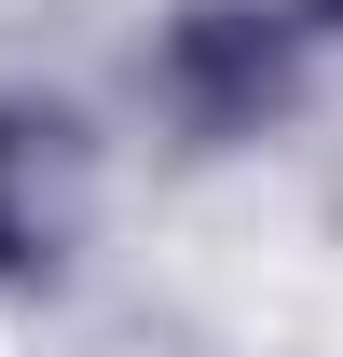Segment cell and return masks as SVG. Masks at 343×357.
Segmentation results:
<instances>
[{
    "mask_svg": "<svg viewBox=\"0 0 343 357\" xmlns=\"http://www.w3.org/2000/svg\"><path fill=\"white\" fill-rule=\"evenodd\" d=\"M178 83L206 124H261V96H275V42H261L247 14H192L178 28Z\"/></svg>",
    "mask_w": 343,
    "mask_h": 357,
    "instance_id": "6da1fadb",
    "label": "cell"
},
{
    "mask_svg": "<svg viewBox=\"0 0 343 357\" xmlns=\"http://www.w3.org/2000/svg\"><path fill=\"white\" fill-rule=\"evenodd\" d=\"M42 165H55V124H28V110H0V261H42V248H55Z\"/></svg>",
    "mask_w": 343,
    "mask_h": 357,
    "instance_id": "7a4b0ae2",
    "label": "cell"
},
{
    "mask_svg": "<svg viewBox=\"0 0 343 357\" xmlns=\"http://www.w3.org/2000/svg\"><path fill=\"white\" fill-rule=\"evenodd\" d=\"M316 14H330V28H343V0H316Z\"/></svg>",
    "mask_w": 343,
    "mask_h": 357,
    "instance_id": "3957f363",
    "label": "cell"
}]
</instances>
